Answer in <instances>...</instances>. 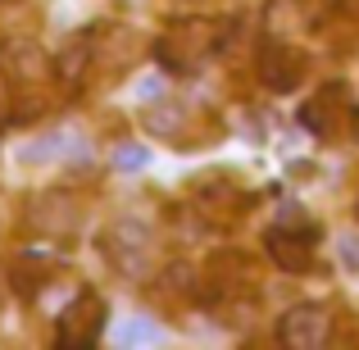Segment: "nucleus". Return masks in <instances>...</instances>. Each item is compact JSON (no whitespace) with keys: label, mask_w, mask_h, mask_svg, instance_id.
<instances>
[{"label":"nucleus","mask_w":359,"mask_h":350,"mask_svg":"<svg viewBox=\"0 0 359 350\" xmlns=\"http://www.w3.org/2000/svg\"><path fill=\"white\" fill-rule=\"evenodd\" d=\"M337 255L346 269H359V232H341L337 236Z\"/></svg>","instance_id":"13"},{"label":"nucleus","mask_w":359,"mask_h":350,"mask_svg":"<svg viewBox=\"0 0 359 350\" xmlns=\"http://www.w3.org/2000/svg\"><path fill=\"white\" fill-rule=\"evenodd\" d=\"M264 250L273 255L278 269L300 273V269H309V260H314V228L291 232V223H278V228H269V236H264Z\"/></svg>","instance_id":"7"},{"label":"nucleus","mask_w":359,"mask_h":350,"mask_svg":"<svg viewBox=\"0 0 359 350\" xmlns=\"http://www.w3.org/2000/svg\"><path fill=\"white\" fill-rule=\"evenodd\" d=\"M82 69H87V36H82V41H69V46H64V55H60L64 82H78Z\"/></svg>","instance_id":"10"},{"label":"nucleus","mask_w":359,"mask_h":350,"mask_svg":"<svg viewBox=\"0 0 359 350\" xmlns=\"http://www.w3.org/2000/svg\"><path fill=\"white\" fill-rule=\"evenodd\" d=\"M105 255L123 278H146L150 273V232L141 223L123 219L105 232Z\"/></svg>","instance_id":"4"},{"label":"nucleus","mask_w":359,"mask_h":350,"mask_svg":"<svg viewBox=\"0 0 359 350\" xmlns=\"http://www.w3.org/2000/svg\"><path fill=\"white\" fill-rule=\"evenodd\" d=\"M114 342L118 346H155V342H164V328L155 323L150 314H141V318H123V323L114 328Z\"/></svg>","instance_id":"9"},{"label":"nucleus","mask_w":359,"mask_h":350,"mask_svg":"<svg viewBox=\"0 0 359 350\" xmlns=\"http://www.w3.org/2000/svg\"><path fill=\"white\" fill-rule=\"evenodd\" d=\"M14 55H18V60H9V69L23 73V78H36V73L46 69V55L36 51V46H27V41H18V46H14Z\"/></svg>","instance_id":"11"},{"label":"nucleus","mask_w":359,"mask_h":350,"mask_svg":"<svg viewBox=\"0 0 359 350\" xmlns=\"http://www.w3.org/2000/svg\"><path fill=\"white\" fill-rule=\"evenodd\" d=\"M327 337H332V314L323 305H296L278 323V342L291 350H318Z\"/></svg>","instance_id":"5"},{"label":"nucleus","mask_w":359,"mask_h":350,"mask_svg":"<svg viewBox=\"0 0 359 350\" xmlns=\"http://www.w3.org/2000/svg\"><path fill=\"white\" fill-rule=\"evenodd\" d=\"M150 164V150L146 146H114V168L132 173V168H146Z\"/></svg>","instance_id":"12"},{"label":"nucleus","mask_w":359,"mask_h":350,"mask_svg":"<svg viewBox=\"0 0 359 350\" xmlns=\"http://www.w3.org/2000/svg\"><path fill=\"white\" fill-rule=\"evenodd\" d=\"M300 123H305V132H314V137H323V141L341 137V132L351 128V91H346L341 82L318 87L314 96L300 105Z\"/></svg>","instance_id":"2"},{"label":"nucleus","mask_w":359,"mask_h":350,"mask_svg":"<svg viewBox=\"0 0 359 350\" xmlns=\"http://www.w3.org/2000/svg\"><path fill=\"white\" fill-rule=\"evenodd\" d=\"M105 332V300L96 291H78V300H69V309L55 323V342L60 346H96Z\"/></svg>","instance_id":"3"},{"label":"nucleus","mask_w":359,"mask_h":350,"mask_svg":"<svg viewBox=\"0 0 359 350\" xmlns=\"http://www.w3.org/2000/svg\"><path fill=\"white\" fill-rule=\"evenodd\" d=\"M305 55L296 51V46H282V41H269L259 51V78L269 82L273 91H296L300 78H305Z\"/></svg>","instance_id":"6"},{"label":"nucleus","mask_w":359,"mask_h":350,"mask_svg":"<svg viewBox=\"0 0 359 350\" xmlns=\"http://www.w3.org/2000/svg\"><path fill=\"white\" fill-rule=\"evenodd\" d=\"M214 46H219V27H214L210 18H187V23H173L164 36H159L155 55H159L164 69L182 73V69H191V64H201Z\"/></svg>","instance_id":"1"},{"label":"nucleus","mask_w":359,"mask_h":350,"mask_svg":"<svg viewBox=\"0 0 359 350\" xmlns=\"http://www.w3.org/2000/svg\"><path fill=\"white\" fill-rule=\"evenodd\" d=\"M9 109V82H5V69H0V114Z\"/></svg>","instance_id":"14"},{"label":"nucleus","mask_w":359,"mask_h":350,"mask_svg":"<svg viewBox=\"0 0 359 350\" xmlns=\"http://www.w3.org/2000/svg\"><path fill=\"white\" fill-rule=\"evenodd\" d=\"M196 210H201L210 223H232L237 214H245V196L232 182H210V187H201V196H196Z\"/></svg>","instance_id":"8"}]
</instances>
